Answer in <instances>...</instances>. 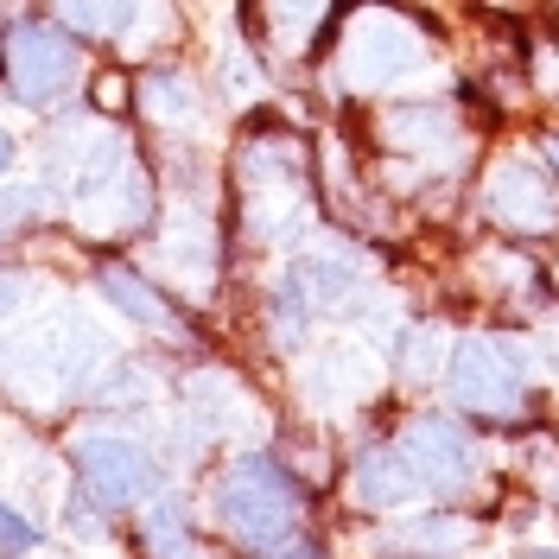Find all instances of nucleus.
<instances>
[{
  "instance_id": "nucleus-15",
  "label": "nucleus",
  "mask_w": 559,
  "mask_h": 559,
  "mask_svg": "<svg viewBox=\"0 0 559 559\" xmlns=\"http://www.w3.org/2000/svg\"><path fill=\"white\" fill-rule=\"evenodd\" d=\"M33 204H38V191H0V236L20 229V223L33 216Z\"/></svg>"
},
{
  "instance_id": "nucleus-14",
  "label": "nucleus",
  "mask_w": 559,
  "mask_h": 559,
  "mask_svg": "<svg viewBox=\"0 0 559 559\" xmlns=\"http://www.w3.org/2000/svg\"><path fill=\"white\" fill-rule=\"evenodd\" d=\"M38 547V527L26 522V515H13L7 502H0V559H13V554H33Z\"/></svg>"
},
{
  "instance_id": "nucleus-4",
  "label": "nucleus",
  "mask_w": 559,
  "mask_h": 559,
  "mask_svg": "<svg viewBox=\"0 0 559 559\" xmlns=\"http://www.w3.org/2000/svg\"><path fill=\"white\" fill-rule=\"evenodd\" d=\"M527 362L515 344H489V337H464L452 356V394L477 414H515L522 407Z\"/></svg>"
},
{
  "instance_id": "nucleus-19",
  "label": "nucleus",
  "mask_w": 559,
  "mask_h": 559,
  "mask_svg": "<svg viewBox=\"0 0 559 559\" xmlns=\"http://www.w3.org/2000/svg\"><path fill=\"white\" fill-rule=\"evenodd\" d=\"M280 559H318L312 547H293V554H280Z\"/></svg>"
},
{
  "instance_id": "nucleus-1",
  "label": "nucleus",
  "mask_w": 559,
  "mask_h": 559,
  "mask_svg": "<svg viewBox=\"0 0 559 559\" xmlns=\"http://www.w3.org/2000/svg\"><path fill=\"white\" fill-rule=\"evenodd\" d=\"M210 502H216V522L229 527L242 547H254V554H274L280 540L293 534V522H299V489L286 484V471L274 457L229 464L216 477V489H210Z\"/></svg>"
},
{
  "instance_id": "nucleus-16",
  "label": "nucleus",
  "mask_w": 559,
  "mask_h": 559,
  "mask_svg": "<svg viewBox=\"0 0 559 559\" xmlns=\"http://www.w3.org/2000/svg\"><path fill=\"white\" fill-rule=\"evenodd\" d=\"M349 362H356V356H324V369H318V376L344 382V376H349ZM349 394H356V388H318V401H349Z\"/></svg>"
},
{
  "instance_id": "nucleus-6",
  "label": "nucleus",
  "mask_w": 559,
  "mask_h": 559,
  "mask_svg": "<svg viewBox=\"0 0 559 559\" xmlns=\"http://www.w3.org/2000/svg\"><path fill=\"white\" fill-rule=\"evenodd\" d=\"M401 457L414 464L419 489H457L471 484V439L452 419H414L401 432Z\"/></svg>"
},
{
  "instance_id": "nucleus-9",
  "label": "nucleus",
  "mask_w": 559,
  "mask_h": 559,
  "mask_svg": "<svg viewBox=\"0 0 559 559\" xmlns=\"http://www.w3.org/2000/svg\"><path fill=\"white\" fill-rule=\"evenodd\" d=\"M64 20L76 33H103V38H128L140 26V0H58Z\"/></svg>"
},
{
  "instance_id": "nucleus-5",
  "label": "nucleus",
  "mask_w": 559,
  "mask_h": 559,
  "mask_svg": "<svg viewBox=\"0 0 559 559\" xmlns=\"http://www.w3.org/2000/svg\"><path fill=\"white\" fill-rule=\"evenodd\" d=\"M419 64H426V51L394 13H362L344 38V76L356 90H388V83L414 76Z\"/></svg>"
},
{
  "instance_id": "nucleus-3",
  "label": "nucleus",
  "mask_w": 559,
  "mask_h": 559,
  "mask_svg": "<svg viewBox=\"0 0 559 559\" xmlns=\"http://www.w3.org/2000/svg\"><path fill=\"white\" fill-rule=\"evenodd\" d=\"M70 457H76L83 489L103 509H134L140 496H153V484H159V464L140 452L134 439H115V432H83L70 445Z\"/></svg>"
},
{
  "instance_id": "nucleus-8",
  "label": "nucleus",
  "mask_w": 559,
  "mask_h": 559,
  "mask_svg": "<svg viewBox=\"0 0 559 559\" xmlns=\"http://www.w3.org/2000/svg\"><path fill=\"white\" fill-rule=\"evenodd\" d=\"M349 496L362 502V509H401V502H414L419 496V477H414V464L401 457V445L394 452H362L356 457V471H349Z\"/></svg>"
},
{
  "instance_id": "nucleus-11",
  "label": "nucleus",
  "mask_w": 559,
  "mask_h": 559,
  "mask_svg": "<svg viewBox=\"0 0 559 559\" xmlns=\"http://www.w3.org/2000/svg\"><path fill=\"white\" fill-rule=\"evenodd\" d=\"M146 547H153V559H198L191 527H185V515H178L173 502H159V509L146 515Z\"/></svg>"
},
{
  "instance_id": "nucleus-13",
  "label": "nucleus",
  "mask_w": 559,
  "mask_h": 559,
  "mask_svg": "<svg viewBox=\"0 0 559 559\" xmlns=\"http://www.w3.org/2000/svg\"><path fill=\"white\" fill-rule=\"evenodd\" d=\"M324 13V0H274V20H280V38H306Z\"/></svg>"
},
{
  "instance_id": "nucleus-2",
  "label": "nucleus",
  "mask_w": 559,
  "mask_h": 559,
  "mask_svg": "<svg viewBox=\"0 0 559 559\" xmlns=\"http://www.w3.org/2000/svg\"><path fill=\"white\" fill-rule=\"evenodd\" d=\"M0 64H7V90L26 108H51L76 83V45H70L58 26H38V20H20L13 33L0 38Z\"/></svg>"
},
{
  "instance_id": "nucleus-12",
  "label": "nucleus",
  "mask_w": 559,
  "mask_h": 559,
  "mask_svg": "<svg viewBox=\"0 0 559 559\" xmlns=\"http://www.w3.org/2000/svg\"><path fill=\"white\" fill-rule=\"evenodd\" d=\"M146 108L159 115V121H191V83L185 76H146Z\"/></svg>"
},
{
  "instance_id": "nucleus-7",
  "label": "nucleus",
  "mask_w": 559,
  "mask_h": 559,
  "mask_svg": "<svg viewBox=\"0 0 559 559\" xmlns=\"http://www.w3.org/2000/svg\"><path fill=\"white\" fill-rule=\"evenodd\" d=\"M489 210H496L502 223H515V229H547V223L559 216L540 166H527V159L496 166V178H489Z\"/></svg>"
},
{
  "instance_id": "nucleus-18",
  "label": "nucleus",
  "mask_w": 559,
  "mask_h": 559,
  "mask_svg": "<svg viewBox=\"0 0 559 559\" xmlns=\"http://www.w3.org/2000/svg\"><path fill=\"white\" fill-rule=\"evenodd\" d=\"M7 166H13V140L0 134V173H7Z\"/></svg>"
},
{
  "instance_id": "nucleus-10",
  "label": "nucleus",
  "mask_w": 559,
  "mask_h": 559,
  "mask_svg": "<svg viewBox=\"0 0 559 559\" xmlns=\"http://www.w3.org/2000/svg\"><path fill=\"white\" fill-rule=\"evenodd\" d=\"M103 299H108V306H121V312L134 318V324L173 331V312H166V306H159V299H153V293H146L134 274H121V267H108V274H103Z\"/></svg>"
},
{
  "instance_id": "nucleus-20",
  "label": "nucleus",
  "mask_w": 559,
  "mask_h": 559,
  "mask_svg": "<svg viewBox=\"0 0 559 559\" xmlns=\"http://www.w3.org/2000/svg\"><path fill=\"white\" fill-rule=\"evenodd\" d=\"M547 153H554V166H559V140H554V146H547Z\"/></svg>"
},
{
  "instance_id": "nucleus-17",
  "label": "nucleus",
  "mask_w": 559,
  "mask_h": 559,
  "mask_svg": "<svg viewBox=\"0 0 559 559\" xmlns=\"http://www.w3.org/2000/svg\"><path fill=\"white\" fill-rule=\"evenodd\" d=\"M13 306H20V280H13V274H0V318L13 312Z\"/></svg>"
}]
</instances>
